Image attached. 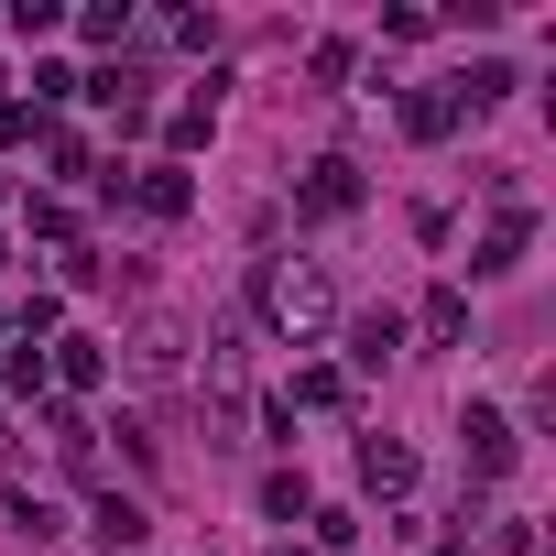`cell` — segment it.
Instances as JSON below:
<instances>
[{
	"label": "cell",
	"instance_id": "14",
	"mask_svg": "<svg viewBox=\"0 0 556 556\" xmlns=\"http://www.w3.org/2000/svg\"><path fill=\"white\" fill-rule=\"evenodd\" d=\"M262 513H273V523H306V513H317V502H306V469H273V480H262Z\"/></svg>",
	"mask_w": 556,
	"mask_h": 556
},
{
	"label": "cell",
	"instance_id": "4",
	"mask_svg": "<svg viewBox=\"0 0 556 556\" xmlns=\"http://www.w3.org/2000/svg\"><path fill=\"white\" fill-rule=\"evenodd\" d=\"M523 240H534V207H523V186L502 175V218H491V240L469 251V273H513V262H523Z\"/></svg>",
	"mask_w": 556,
	"mask_h": 556
},
{
	"label": "cell",
	"instance_id": "3",
	"mask_svg": "<svg viewBox=\"0 0 556 556\" xmlns=\"http://www.w3.org/2000/svg\"><path fill=\"white\" fill-rule=\"evenodd\" d=\"M458 447H469V469H480V480H502V469L523 458V437H513V415H502V404H469V415H458Z\"/></svg>",
	"mask_w": 556,
	"mask_h": 556
},
{
	"label": "cell",
	"instance_id": "21",
	"mask_svg": "<svg viewBox=\"0 0 556 556\" xmlns=\"http://www.w3.org/2000/svg\"><path fill=\"white\" fill-rule=\"evenodd\" d=\"M273 556H306V545H273Z\"/></svg>",
	"mask_w": 556,
	"mask_h": 556
},
{
	"label": "cell",
	"instance_id": "12",
	"mask_svg": "<svg viewBox=\"0 0 556 556\" xmlns=\"http://www.w3.org/2000/svg\"><path fill=\"white\" fill-rule=\"evenodd\" d=\"M88 523H99V545H110V556H131V545H142V502H121V491H99V513H88Z\"/></svg>",
	"mask_w": 556,
	"mask_h": 556
},
{
	"label": "cell",
	"instance_id": "5",
	"mask_svg": "<svg viewBox=\"0 0 556 556\" xmlns=\"http://www.w3.org/2000/svg\"><path fill=\"white\" fill-rule=\"evenodd\" d=\"M88 99H110V110H121V131H142V121H153V77H142V66H99V77H88Z\"/></svg>",
	"mask_w": 556,
	"mask_h": 556
},
{
	"label": "cell",
	"instance_id": "19",
	"mask_svg": "<svg viewBox=\"0 0 556 556\" xmlns=\"http://www.w3.org/2000/svg\"><path fill=\"white\" fill-rule=\"evenodd\" d=\"M164 45H186V55H207V45H218V23H207V12H175V23H164Z\"/></svg>",
	"mask_w": 556,
	"mask_h": 556
},
{
	"label": "cell",
	"instance_id": "1",
	"mask_svg": "<svg viewBox=\"0 0 556 556\" xmlns=\"http://www.w3.org/2000/svg\"><path fill=\"white\" fill-rule=\"evenodd\" d=\"M262 317L285 328L295 350H306V339H328L339 295H328V273H317V262H273V273H262Z\"/></svg>",
	"mask_w": 556,
	"mask_h": 556
},
{
	"label": "cell",
	"instance_id": "18",
	"mask_svg": "<svg viewBox=\"0 0 556 556\" xmlns=\"http://www.w3.org/2000/svg\"><path fill=\"white\" fill-rule=\"evenodd\" d=\"M458 328H469V295H426V339H437V350H447V339H458Z\"/></svg>",
	"mask_w": 556,
	"mask_h": 556
},
{
	"label": "cell",
	"instance_id": "2",
	"mask_svg": "<svg viewBox=\"0 0 556 556\" xmlns=\"http://www.w3.org/2000/svg\"><path fill=\"white\" fill-rule=\"evenodd\" d=\"M350 207H361V164L350 153H317L306 186H295V218H350Z\"/></svg>",
	"mask_w": 556,
	"mask_h": 556
},
{
	"label": "cell",
	"instance_id": "13",
	"mask_svg": "<svg viewBox=\"0 0 556 556\" xmlns=\"http://www.w3.org/2000/svg\"><path fill=\"white\" fill-rule=\"evenodd\" d=\"M164 131H175V153H197V142L218 131V88H207V99H175V121H164ZM175 153H164V164H175Z\"/></svg>",
	"mask_w": 556,
	"mask_h": 556
},
{
	"label": "cell",
	"instance_id": "17",
	"mask_svg": "<svg viewBox=\"0 0 556 556\" xmlns=\"http://www.w3.org/2000/svg\"><path fill=\"white\" fill-rule=\"evenodd\" d=\"M0 523H23V534H34V545H45V534H55V513H45V502H34V491H0Z\"/></svg>",
	"mask_w": 556,
	"mask_h": 556
},
{
	"label": "cell",
	"instance_id": "15",
	"mask_svg": "<svg viewBox=\"0 0 556 556\" xmlns=\"http://www.w3.org/2000/svg\"><path fill=\"white\" fill-rule=\"evenodd\" d=\"M131 361H142V371H175V361H186V328H175V317H153V328L131 339Z\"/></svg>",
	"mask_w": 556,
	"mask_h": 556
},
{
	"label": "cell",
	"instance_id": "10",
	"mask_svg": "<svg viewBox=\"0 0 556 556\" xmlns=\"http://www.w3.org/2000/svg\"><path fill=\"white\" fill-rule=\"evenodd\" d=\"M45 371L88 393V382H110V350H99V339H55V361H45Z\"/></svg>",
	"mask_w": 556,
	"mask_h": 556
},
{
	"label": "cell",
	"instance_id": "11",
	"mask_svg": "<svg viewBox=\"0 0 556 556\" xmlns=\"http://www.w3.org/2000/svg\"><path fill=\"white\" fill-rule=\"evenodd\" d=\"M361 480H371V491H415V447L371 437V447H361Z\"/></svg>",
	"mask_w": 556,
	"mask_h": 556
},
{
	"label": "cell",
	"instance_id": "16",
	"mask_svg": "<svg viewBox=\"0 0 556 556\" xmlns=\"http://www.w3.org/2000/svg\"><path fill=\"white\" fill-rule=\"evenodd\" d=\"M77 34H88V45H131V0H99V12H88Z\"/></svg>",
	"mask_w": 556,
	"mask_h": 556
},
{
	"label": "cell",
	"instance_id": "7",
	"mask_svg": "<svg viewBox=\"0 0 556 556\" xmlns=\"http://www.w3.org/2000/svg\"><path fill=\"white\" fill-rule=\"evenodd\" d=\"M393 350H404V317H393V306H371V317L350 328V371H382Z\"/></svg>",
	"mask_w": 556,
	"mask_h": 556
},
{
	"label": "cell",
	"instance_id": "6",
	"mask_svg": "<svg viewBox=\"0 0 556 556\" xmlns=\"http://www.w3.org/2000/svg\"><path fill=\"white\" fill-rule=\"evenodd\" d=\"M121 186H131V197H142L153 218H186V207H197V186H186V164H131Z\"/></svg>",
	"mask_w": 556,
	"mask_h": 556
},
{
	"label": "cell",
	"instance_id": "9",
	"mask_svg": "<svg viewBox=\"0 0 556 556\" xmlns=\"http://www.w3.org/2000/svg\"><path fill=\"white\" fill-rule=\"evenodd\" d=\"M404 131H415V142H447V131H458V99H447V88H415V99H404Z\"/></svg>",
	"mask_w": 556,
	"mask_h": 556
},
{
	"label": "cell",
	"instance_id": "20",
	"mask_svg": "<svg viewBox=\"0 0 556 556\" xmlns=\"http://www.w3.org/2000/svg\"><path fill=\"white\" fill-rule=\"evenodd\" d=\"M0 142H34V110L23 99H0Z\"/></svg>",
	"mask_w": 556,
	"mask_h": 556
},
{
	"label": "cell",
	"instance_id": "8",
	"mask_svg": "<svg viewBox=\"0 0 556 556\" xmlns=\"http://www.w3.org/2000/svg\"><path fill=\"white\" fill-rule=\"evenodd\" d=\"M45 437H55V458H66V469H99V437H88V415H77V404H45Z\"/></svg>",
	"mask_w": 556,
	"mask_h": 556
}]
</instances>
